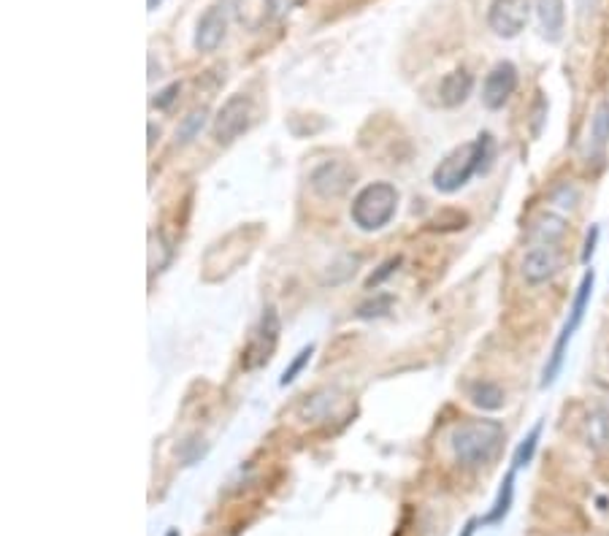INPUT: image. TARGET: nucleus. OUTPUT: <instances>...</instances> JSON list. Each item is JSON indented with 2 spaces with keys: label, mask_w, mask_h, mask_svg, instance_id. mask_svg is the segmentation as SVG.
I'll return each mask as SVG.
<instances>
[{
  "label": "nucleus",
  "mask_w": 609,
  "mask_h": 536,
  "mask_svg": "<svg viewBox=\"0 0 609 536\" xmlns=\"http://www.w3.org/2000/svg\"><path fill=\"white\" fill-rule=\"evenodd\" d=\"M493 154V135L479 134L474 141L460 144L450 154H445V160H439V165L434 168V187L445 195H453L460 187H466L471 182V176L476 171L485 168V163Z\"/></svg>",
  "instance_id": "nucleus-1"
},
{
  "label": "nucleus",
  "mask_w": 609,
  "mask_h": 536,
  "mask_svg": "<svg viewBox=\"0 0 609 536\" xmlns=\"http://www.w3.org/2000/svg\"><path fill=\"white\" fill-rule=\"evenodd\" d=\"M504 442V428L498 420H468L453 431V452L463 466H485L496 458Z\"/></svg>",
  "instance_id": "nucleus-2"
},
{
  "label": "nucleus",
  "mask_w": 609,
  "mask_h": 536,
  "mask_svg": "<svg viewBox=\"0 0 609 536\" xmlns=\"http://www.w3.org/2000/svg\"><path fill=\"white\" fill-rule=\"evenodd\" d=\"M398 209V190L390 182H371L366 184L349 206L352 225L363 233L382 231Z\"/></svg>",
  "instance_id": "nucleus-3"
},
{
  "label": "nucleus",
  "mask_w": 609,
  "mask_h": 536,
  "mask_svg": "<svg viewBox=\"0 0 609 536\" xmlns=\"http://www.w3.org/2000/svg\"><path fill=\"white\" fill-rule=\"evenodd\" d=\"M594 282H596V273H594V271H585V276H583V282H580V287H577V295H575L569 320L564 323L561 336H558V342H555V347H553V352H550V361H547V366H545L542 388H550V385L555 382V377L561 374V369H564V358H566L569 342H572L575 331L580 328V323H583V317H585V309H588V303H591Z\"/></svg>",
  "instance_id": "nucleus-4"
},
{
  "label": "nucleus",
  "mask_w": 609,
  "mask_h": 536,
  "mask_svg": "<svg viewBox=\"0 0 609 536\" xmlns=\"http://www.w3.org/2000/svg\"><path fill=\"white\" fill-rule=\"evenodd\" d=\"M277 342H280V314L274 306L263 309L258 325L252 328V336L244 347V355H241V366L247 372H255L260 366H266L277 350Z\"/></svg>",
  "instance_id": "nucleus-5"
},
{
  "label": "nucleus",
  "mask_w": 609,
  "mask_h": 536,
  "mask_svg": "<svg viewBox=\"0 0 609 536\" xmlns=\"http://www.w3.org/2000/svg\"><path fill=\"white\" fill-rule=\"evenodd\" d=\"M250 125H252V101H250L247 95L239 93V95H231V98L220 106V112H217V117H214V125H211V134L217 138V144L228 146V144H233L239 135L247 134Z\"/></svg>",
  "instance_id": "nucleus-6"
},
{
  "label": "nucleus",
  "mask_w": 609,
  "mask_h": 536,
  "mask_svg": "<svg viewBox=\"0 0 609 536\" xmlns=\"http://www.w3.org/2000/svg\"><path fill=\"white\" fill-rule=\"evenodd\" d=\"M309 182L322 201H336L347 195V190L355 184V168L347 165L344 160H325L311 171Z\"/></svg>",
  "instance_id": "nucleus-7"
},
{
  "label": "nucleus",
  "mask_w": 609,
  "mask_h": 536,
  "mask_svg": "<svg viewBox=\"0 0 609 536\" xmlns=\"http://www.w3.org/2000/svg\"><path fill=\"white\" fill-rule=\"evenodd\" d=\"M531 16L528 0H493L487 8V27L498 38H515L526 30Z\"/></svg>",
  "instance_id": "nucleus-8"
},
{
  "label": "nucleus",
  "mask_w": 609,
  "mask_h": 536,
  "mask_svg": "<svg viewBox=\"0 0 609 536\" xmlns=\"http://www.w3.org/2000/svg\"><path fill=\"white\" fill-rule=\"evenodd\" d=\"M517 90V68L509 60H501L490 68V74L485 76L482 84V104L490 112L504 109V104L512 98V93Z\"/></svg>",
  "instance_id": "nucleus-9"
},
{
  "label": "nucleus",
  "mask_w": 609,
  "mask_h": 536,
  "mask_svg": "<svg viewBox=\"0 0 609 536\" xmlns=\"http://www.w3.org/2000/svg\"><path fill=\"white\" fill-rule=\"evenodd\" d=\"M228 35V5L214 3L203 11L195 27V49L198 52H217Z\"/></svg>",
  "instance_id": "nucleus-10"
},
{
  "label": "nucleus",
  "mask_w": 609,
  "mask_h": 536,
  "mask_svg": "<svg viewBox=\"0 0 609 536\" xmlns=\"http://www.w3.org/2000/svg\"><path fill=\"white\" fill-rule=\"evenodd\" d=\"M561 263H564V258L555 247H534L526 253L520 271L528 284H545L558 273Z\"/></svg>",
  "instance_id": "nucleus-11"
},
{
  "label": "nucleus",
  "mask_w": 609,
  "mask_h": 536,
  "mask_svg": "<svg viewBox=\"0 0 609 536\" xmlns=\"http://www.w3.org/2000/svg\"><path fill=\"white\" fill-rule=\"evenodd\" d=\"M231 11L244 30H260L277 14L274 0H231Z\"/></svg>",
  "instance_id": "nucleus-12"
},
{
  "label": "nucleus",
  "mask_w": 609,
  "mask_h": 536,
  "mask_svg": "<svg viewBox=\"0 0 609 536\" xmlns=\"http://www.w3.org/2000/svg\"><path fill=\"white\" fill-rule=\"evenodd\" d=\"M471 87H474V79L466 68H457L450 71L442 82H439V104L445 109H457L468 101L471 95Z\"/></svg>",
  "instance_id": "nucleus-13"
},
{
  "label": "nucleus",
  "mask_w": 609,
  "mask_h": 536,
  "mask_svg": "<svg viewBox=\"0 0 609 536\" xmlns=\"http://www.w3.org/2000/svg\"><path fill=\"white\" fill-rule=\"evenodd\" d=\"M539 27L547 41H561L566 27V3L564 0H534Z\"/></svg>",
  "instance_id": "nucleus-14"
},
{
  "label": "nucleus",
  "mask_w": 609,
  "mask_h": 536,
  "mask_svg": "<svg viewBox=\"0 0 609 536\" xmlns=\"http://www.w3.org/2000/svg\"><path fill=\"white\" fill-rule=\"evenodd\" d=\"M504 391L496 385V382H490V380H476V382H471L468 385V402L474 403L476 409H482V412H496V409H501L504 406Z\"/></svg>",
  "instance_id": "nucleus-15"
},
{
  "label": "nucleus",
  "mask_w": 609,
  "mask_h": 536,
  "mask_svg": "<svg viewBox=\"0 0 609 536\" xmlns=\"http://www.w3.org/2000/svg\"><path fill=\"white\" fill-rule=\"evenodd\" d=\"M566 233V220L558 214H542L534 225H531V239L539 247H553L558 239H564Z\"/></svg>",
  "instance_id": "nucleus-16"
},
{
  "label": "nucleus",
  "mask_w": 609,
  "mask_h": 536,
  "mask_svg": "<svg viewBox=\"0 0 609 536\" xmlns=\"http://www.w3.org/2000/svg\"><path fill=\"white\" fill-rule=\"evenodd\" d=\"M585 439L588 444H607L609 442V412L607 409H596L594 414H588L585 420Z\"/></svg>",
  "instance_id": "nucleus-17"
},
{
  "label": "nucleus",
  "mask_w": 609,
  "mask_h": 536,
  "mask_svg": "<svg viewBox=\"0 0 609 536\" xmlns=\"http://www.w3.org/2000/svg\"><path fill=\"white\" fill-rule=\"evenodd\" d=\"M206 109H195V112H190L182 123H179V128H176V144H192L201 131H203V125H206Z\"/></svg>",
  "instance_id": "nucleus-18"
},
{
  "label": "nucleus",
  "mask_w": 609,
  "mask_h": 536,
  "mask_svg": "<svg viewBox=\"0 0 609 536\" xmlns=\"http://www.w3.org/2000/svg\"><path fill=\"white\" fill-rule=\"evenodd\" d=\"M333 403H336V391H319V393H314V396L304 403L301 414H304L306 420H328Z\"/></svg>",
  "instance_id": "nucleus-19"
},
{
  "label": "nucleus",
  "mask_w": 609,
  "mask_h": 536,
  "mask_svg": "<svg viewBox=\"0 0 609 536\" xmlns=\"http://www.w3.org/2000/svg\"><path fill=\"white\" fill-rule=\"evenodd\" d=\"M512 482H515V471H509L506 474V480H504V488H501V493H498V499H496V504H493V512L485 518V523L487 526H493V523H498V521H504L506 518V512H509V504H512Z\"/></svg>",
  "instance_id": "nucleus-20"
},
{
  "label": "nucleus",
  "mask_w": 609,
  "mask_h": 536,
  "mask_svg": "<svg viewBox=\"0 0 609 536\" xmlns=\"http://www.w3.org/2000/svg\"><path fill=\"white\" fill-rule=\"evenodd\" d=\"M591 138L596 146H604L609 141V101H602L594 112V120H591Z\"/></svg>",
  "instance_id": "nucleus-21"
},
{
  "label": "nucleus",
  "mask_w": 609,
  "mask_h": 536,
  "mask_svg": "<svg viewBox=\"0 0 609 536\" xmlns=\"http://www.w3.org/2000/svg\"><path fill=\"white\" fill-rule=\"evenodd\" d=\"M539 436H542V422H536V425L531 428V433L520 442V447H517V452H515V461H512V469H520V466H526V463L534 458L536 444H539Z\"/></svg>",
  "instance_id": "nucleus-22"
},
{
  "label": "nucleus",
  "mask_w": 609,
  "mask_h": 536,
  "mask_svg": "<svg viewBox=\"0 0 609 536\" xmlns=\"http://www.w3.org/2000/svg\"><path fill=\"white\" fill-rule=\"evenodd\" d=\"M311 355H314V347L309 344V347H304V350L293 358V363L285 369V374H282V380H280V385H282V388H288L290 382H296V377L304 372V366L311 361Z\"/></svg>",
  "instance_id": "nucleus-23"
},
{
  "label": "nucleus",
  "mask_w": 609,
  "mask_h": 536,
  "mask_svg": "<svg viewBox=\"0 0 609 536\" xmlns=\"http://www.w3.org/2000/svg\"><path fill=\"white\" fill-rule=\"evenodd\" d=\"M390 303H393V298H390V295H379V298H374V301L363 303V306L358 309V317H363V320H368V317H379V314L390 312Z\"/></svg>",
  "instance_id": "nucleus-24"
},
{
  "label": "nucleus",
  "mask_w": 609,
  "mask_h": 536,
  "mask_svg": "<svg viewBox=\"0 0 609 536\" xmlns=\"http://www.w3.org/2000/svg\"><path fill=\"white\" fill-rule=\"evenodd\" d=\"M401 266V258H390V261H385L382 266H379V271L377 273H371L368 279H366V290H371V287H379L382 284V279H388L396 268Z\"/></svg>",
  "instance_id": "nucleus-25"
},
{
  "label": "nucleus",
  "mask_w": 609,
  "mask_h": 536,
  "mask_svg": "<svg viewBox=\"0 0 609 536\" xmlns=\"http://www.w3.org/2000/svg\"><path fill=\"white\" fill-rule=\"evenodd\" d=\"M176 93H179V84H176V82H173V84H168V87H165V90L154 98V106H157V109H168V106H171V101L176 98Z\"/></svg>",
  "instance_id": "nucleus-26"
},
{
  "label": "nucleus",
  "mask_w": 609,
  "mask_h": 536,
  "mask_svg": "<svg viewBox=\"0 0 609 536\" xmlns=\"http://www.w3.org/2000/svg\"><path fill=\"white\" fill-rule=\"evenodd\" d=\"M596 236H599V228H594V231L588 233V242H585V250H583V263L591 261V255H594V250H596Z\"/></svg>",
  "instance_id": "nucleus-27"
},
{
  "label": "nucleus",
  "mask_w": 609,
  "mask_h": 536,
  "mask_svg": "<svg viewBox=\"0 0 609 536\" xmlns=\"http://www.w3.org/2000/svg\"><path fill=\"white\" fill-rule=\"evenodd\" d=\"M160 3H162V0H147V5H150V11H154V8H157V5H160Z\"/></svg>",
  "instance_id": "nucleus-28"
},
{
  "label": "nucleus",
  "mask_w": 609,
  "mask_h": 536,
  "mask_svg": "<svg viewBox=\"0 0 609 536\" xmlns=\"http://www.w3.org/2000/svg\"><path fill=\"white\" fill-rule=\"evenodd\" d=\"M474 534V523H468V526H466V531H463V536H471Z\"/></svg>",
  "instance_id": "nucleus-29"
}]
</instances>
